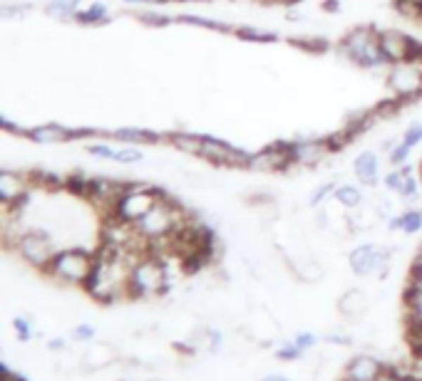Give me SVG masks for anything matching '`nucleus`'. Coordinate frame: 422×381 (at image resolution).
Segmentation results:
<instances>
[{
  "mask_svg": "<svg viewBox=\"0 0 422 381\" xmlns=\"http://www.w3.org/2000/svg\"><path fill=\"white\" fill-rule=\"evenodd\" d=\"M303 352L306 349H301L295 342H286V345H281L279 349H276V356H279L281 361H298L303 356Z\"/></svg>",
  "mask_w": 422,
  "mask_h": 381,
  "instance_id": "obj_29",
  "label": "nucleus"
},
{
  "mask_svg": "<svg viewBox=\"0 0 422 381\" xmlns=\"http://www.w3.org/2000/svg\"><path fill=\"white\" fill-rule=\"evenodd\" d=\"M32 188H35V176L23 171H11L3 168L0 171V203L3 208H23L30 199Z\"/></svg>",
  "mask_w": 422,
  "mask_h": 381,
  "instance_id": "obj_10",
  "label": "nucleus"
},
{
  "mask_svg": "<svg viewBox=\"0 0 422 381\" xmlns=\"http://www.w3.org/2000/svg\"><path fill=\"white\" fill-rule=\"evenodd\" d=\"M402 141H405L410 149H415L417 144H420V141H422V124H420V121H412V124L402 131Z\"/></svg>",
  "mask_w": 422,
  "mask_h": 381,
  "instance_id": "obj_32",
  "label": "nucleus"
},
{
  "mask_svg": "<svg viewBox=\"0 0 422 381\" xmlns=\"http://www.w3.org/2000/svg\"><path fill=\"white\" fill-rule=\"evenodd\" d=\"M390 230H402V233H407V235L420 233L422 230V210L410 208V210H405V213L390 218Z\"/></svg>",
  "mask_w": 422,
  "mask_h": 381,
  "instance_id": "obj_21",
  "label": "nucleus"
},
{
  "mask_svg": "<svg viewBox=\"0 0 422 381\" xmlns=\"http://www.w3.org/2000/svg\"><path fill=\"white\" fill-rule=\"evenodd\" d=\"M169 144L177 149L179 154H189V156H199L201 154V141L204 134H189V131H174L169 134Z\"/></svg>",
  "mask_w": 422,
  "mask_h": 381,
  "instance_id": "obj_20",
  "label": "nucleus"
},
{
  "mask_svg": "<svg viewBox=\"0 0 422 381\" xmlns=\"http://www.w3.org/2000/svg\"><path fill=\"white\" fill-rule=\"evenodd\" d=\"M50 349H53V352L65 349V340H50Z\"/></svg>",
  "mask_w": 422,
  "mask_h": 381,
  "instance_id": "obj_40",
  "label": "nucleus"
},
{
  "mask_svg": "<svg viewBox=\"0 0 422 381\" xmlns=\"http://www.w3.org/2000/svg\"><path fill=\"white\" fill-rule=\"evenodd\" d=\"M3 381H27V379L18 374V371H13L11 366H3Z\"/></svg>",
  "mask_w": 422,
  "mask_h": 381,
  "instance_id": "obj_37",
  "label": "nucleus"
},
{
  "mask_svg": "<svg viewBox=\"0 0 422 381\" xmlns=\"http://www.w3.org/2000/svg\"><path fill=\"white\" fill-rule=\"evenodd\" d=\"M236 32L241 40H251V42H274L276 40V35L274 32H269V30H261V27H248V25H241V27H236Z\"/></svg>",
  "mask_w": 422,
  "mask_h": 381,
  "instance_id": "obj_24",
  "label": "nucleus"
},
{
  "mask_svg": "<svg viewBox=\"0 0 422 381\" xmlns=\"http://www.w3.org/2000/svg\"><path fill=\"white\" fill-rule=\"evenodd\" d=\"M417 20H422V0H420V6H417Z\"/></svg>",
  "mask_w": 422,
  "mask_h": 381,
  "instance_id": "obj_43",
  "label": "nucleus"
},
{
  "mask_svg": "<svg viewBox=\"0 0 422 381\" xmlns=\"http://www.w3.org/2000/svg\"><path fill=\"white\" fill-rule=\"evenodd\" d=\"M144 161V154L139 147H132V144H124V147L117 149L115 154V163H127V166H132V163Z\"/></svg>",
  "mask_w": 422,
  "mask_h": 381,
  "instance_id": "obj_25",
  "label": "nucleus"
},
{
  "mask_svg": "<svg viewBox=\"0 0 422 381\" xmlns=\"http://www.w3.org/2000/svg\"><path fill=\"white\" fill-rule=\"evenodd\" d=\"M13 250L18 253V258H20L25 265H30L32 270L45 275V270L50 267V262H53V258L58 255L60 248H58V243L53 241V235H50L48 230L27 228L25 233L18 238Z\"/></svg>",
  "mask_w": 422,
  "mask_h": 381,
  "instance_id": "obj_6",
  "label": "nucleus"
},
{
  "mask_svg": "<svg viewBox=\"0 0 422 381\" xmlns=\"http://www.w3.org/2000/svg\"><path fill=\"white\" fill-rule=\"evenodd\" d=\"M30 11H32L30 3H20V0H15V3H3V6H0V15L6 18V20L25 18V13H30Z\"/></svg>",
  "mask_w": 422,
  "mask_h": 381,
  "instance_id": "obj_26",
  "label": "nucleus"
},
{
  "mask_svg": "<svg viewBox=\"0 0 422 381\" xmlns=\"http://www.w3.org/2000/svg\"><path fill=\"white\" fill-rule=\"evenodd\" d=\"M87 154L95 159H102V161H115V154L117 149L110 147V144H105V141H95V144H90L87 147Z\"/></svg>",
  "mask_w": 422,
  "mask_h": 381,
  "instance_id": "obj_28",
  "label": "nucleus"
},
{
  "mask_svg": "<svg viewBox=\"0 0 422 381\" xmlns=\"http://www.w3.org/2000/svg\"><path fill=\"white\" fill-rule=\"evenodd\" d=\"M326 342H328V345H350L353 340H350V337H345V335H328Z\"/></svg>",
  "mask_w": 422,
  "mask_h": 381,
  "instance_id": "obj_38",
  "label": "nucleus"
},
{
  "mask_svg": "<svg viewBox=\"0 0 422 381\" xmlns=\"http://www.w3.org/2000/svg\"><path fill=\"white\" fill-rule=\"evenodd\" d=\"M164 196L167 194L159 191L157 186H147V183H127V188L122 191L120 201L115 203V208H112L110 215L134 225L142 215H147Z\"/></svg>",
  "mask_w": 422,
  "mask_h": 381,
  "instance_id": "obj_5",
  "label": "nucleus"
},
{
  "mask_svg": "<svg viewBox=\"0 0 422 381\" xmlns=\"http://www.w3.org/2000/svg\"><path fill=\"white\" fill-rule=\"evenodd\" d=\"M378 45L380 53L385 58L388 65H397V62H410V60L417 58L420 53V45L412 35L402 30H395V27H388V30H378Z\"/></svg>",
  "mask_w": 422,
  "mask_h": 381,
  "instance_id": "obj_9",
  "label": "nucleus"
},
{
  "mask_svg": "<svg viewBox=\"0 0 422 381\" xmlns=\"http://www.w3.org/2000/svg\"><path fill=\"white\" fill-rule=\"evenodd\" d=\"M385 84L392 92V97L400 102H410L422 97V60L388 65Z\"/></svg>",
  "mask_w": 422,
  "mask_h": 381,
  "instance_id": "obj_7",
  "label": "nucleus"
},
{
  "mask_svg": "<svg viewBox=\"0 0 422 381\" xmlns=\"http://www.w3.org/2000/svg\"><path fill=\"white\" fill-rule=\"evenodd\" d=\"M27 136H30L35 144H65V141H70L75 134L72 129H68V126L63 124H40L27 131Z\"/></svg>",
  "mask_w": 422,
  "mask_h": 381,
  "instance_id": "obj_17",
  "label": "nucleus"
},
{
  "mask_svg": "<svg viewBox=\"0 0 422 381\" xmlns=\"http://www.w3.org/2000/svg\"><path fill=\"white\" fill-rule=\"evenodd\" d=\"M335 186H338V183H333V181H326L323 186H318L316 191L311 194V199H308V206H311V208H318V206H321L323 201L328 199V196H333Z\"/></svg>",
  "mask_w": 422,
  "mask_h": 381,
  "instance_id": "obj_30",
  "label": "nucleus"
},
{
  "mask_svg": "<svg viewBox=\"0 0 422 381\" xmlns=\"http://www.w3.org/2000/svg\"><path fill=\"white\" fill-rule=\"evenodd\" d=\"M410 152L412 149L400 139V144H392V149H390V163L392 166H405L407 159H410Z\"/></svg>",
  "mask_w": 422,
  "mask_h": 381,
  "instance_id": "obj_31",
  "label": "nucleus"
},
{
  "mask_svg": "<svg viewBox=\"0 0 422 381\" xmlns=\"http://www.w3.org/2000/svg\"><path fill=\"white\" fill-rule=\"evenodd\" d=\"M137 20L144 22V25H149V27H164V25H169V22H172V18L157 15V13H149V11H142L137 15Z\"/></svg>",
  "mask_w": 422,
  "mask_h": 381,
  "instance_id": "obj_33",
  "label": "nucleus"
},
{
  "mask_svg": "<svg viewBox=\"0 0 422 381\" xmlns=\"http://www.w3.org/2000/svg\"><path fill=\"white\" fill-rule=\"evenodd\" d=\"M13 327H15V335L20 342H30L32 340V329H30V322L25 317H15L13 319Z\"/></svg>",
  "mask_w": 422,
  "mask_h": 381,
  "instance_id": "obj_34",
  "label": "nucleus"
},
{
  "mask_svg": "<svg viewBox=\"0 0 422 381\" xmlns=\"http://www.w3.org/2000/svg\"><path fill=\"white\" fill-rule=\"evenodd\" d=\"M248 168L251 171H261V173H283L288 171L290 166V159H288V147H286V141H279L274 147L264 149L259 154H251V161H248Z\"/></svg>",
  "mask_w": 422,
  "mask_h": 381,
  "instance_id": "obj_13",
  "label": "nucleus"
},
{
  "mask_svg": "<svg viewBox=\"0 0 422 381\" xmlns=\"http://www.w3.org/2000/svg\"><path fill=\"white\" fill-rule=\"evenodd\" d=\"M179 22H184V25H194V27H209V30H222L226 32L229 25H224V22L219 20H209V18H191V15H181Z\"/></svg>",
  "mask_w": 422,
  "mask_h": 381,
  "instance_id": "obj_27",
  "label": "nucleus"
},
{
  "mask_svg": "<svg viewBox=\"0 0 422 381\" xmlns=\"http://www.w3.org/2000/svg\"><path fill=\"white\" fill-rule=\"evenodd\" d=\"M72 337L77 342H92L95 340V327H92V324H77V327L72 329Z\"/></svg>",
  "mask_w": 422,
  "mask_h": 381,
  "instance_id": "obj_35",
  "label": "nucleus"
},
{
  "mask_svg": "<svg viewBox=\"0 0 422 381\" xmlns=\"http://www.w3.org/2000/svg\"><path fill=\"white\" fill-rule=\"evenodd\" d=\"M293 342L301 347V349H311V347L318 345V337L313 335V332H298V335L293 337Z\"/></svg>",
  "mask_w": 422,
  "mask_h": 381,
  "instance_id": "obj_36",
  "label": "nucleus"
},
{
  "mask_svg": "<svg viewBox=\"0 0 422 381\" xmlns=\"http://www.w3.org/2000/svg\"><path fill=\"white\" fill-rule=\"evenodd\" d=\"M75 20H77L79 25H100V22L110 20V13H107L105 3H90V6L79 8V13H77Z\"/></svg>",
  "mask_w": 422,
  "mask_h": 381,
  "instance_id": "obj_23",
  "label": "nucleus"
},
{
  "mask_svg": "<svg viewBox=\"0 0 422 381\" xmlns=\"http://www.w3.org/2000/svg\"><path fill=\"white\" fill-rule=\"evenodd\" d=\"M189 218L191 215L167 194L147 215H142V218L134 223V230H137L139 238L149 246V243L164 241L169 235H174Z\"/></svg>",
  "mask_w": 422,
  "mask_h": 381,
  "instance_id": "obj_2",
  "label": "nucleus"
},
{
  "mask_svg": "<svg viewBox=\"0 0 422 381\" xmlns=\"http://www.w3.org/2000/svg\"><path fill=\"white\" fill-rule=\"evenodd\" d=\"M122 3H127V6H137V3H142V0H122Z\"/></svg>",
  "mask_w": 422,
  "mask_h": 381,
  "instance_id": "obj_42",
  "label": "nucleus"
},
{
  "mask_svg": "<svg viewBox=\"0 0 422 381\" xmlns=\"http://www.w3.org/2000/svg\"><path fill=\"white\" fill-rule=\"evenodd\" d=\"M261 381H293V379H288V376H283V374H266Z\"/></svg>",
  "mask_w": 422,
  "mask_h": 381,
  "instance_id": "obj_39",
  "label": "nucleus"
},
{
  "mask_svg": "<svg viewBox=\"0 0 422 381\" xmlns=\"http://www.w3.org/2000/svg\"><path fill=\"white\" fill-rule=\"evenodd\" d=\"M286 147H288L290 166H301V168L318 166V163H323L326 159H331L333 152H335L331 136H308V139H293V141H286Z\"/></svg>",
  "mask_w": 422,
  "mask_h": 381,
  "instance_id": "obj_8",
  "label": "nucleus"
},
{
  "mask_svg": "<svg viewBox=\"0 0 422 381\" xmlns=\"http://www.w3.org/2000/svg\"><path fill=\"white\" fill-rule=\"evenodd\" d=\"M333 199L343 206V208L353 210L358 208V206H363V191H360L358 186H353V183H338L335 191H333Z\"/></svg>",
  "mask_w": 422,
  "mask_h": 381,
  "instance_id": "obj_22",
  "label": "nucleus"
},
{
  "mask_svg": "<svg viewBox=\"0 0 422 381\" xmlns=\"http://www.w3.org/2000/svg\"><path fill=\"white\" fill-rule=\"evenodd\" d=\"M338 53H340V58L350 60V62L363 69H375L388 65L383 53H380L378 30L370 25H358L350 32H345V37L338 45Z\"/></svg>",
  "mask_w": 422,
  "mask_h": 381,
  "instance_id": "obj_4",
  "label": "nucleus"
},
{
  "mask_svg": "<svg viewBox=\"0 0 422 381\" xmlns=\"http://www.w3.org/2000/svg\"><path fill=\"white\" fill-rule=\"evenodd\" d=\"M92 267H95V253L82 246H68L58 250L45 270V277L63 288H84L92 275Z\"/></svg>",
  "mask_w": 422,
  "mask_h": 381,
  "instance_id": "obj_1",
  "label": "nucleus"
},
{
  "mask_svg": "<svg viewBox=\"0 0 422 381\" xmlns=\"http://www.w3.org/2000/svg\"><path fill=\"white\" fill-rule=\"evenodd\" d=\"M370 307V300L368 295L363 293V290H345L343 295H340V300H338V312L343 314L345 319H360L365 312H368Z\"/></svg>",
  "mask_w": 422,
  "mask_h": 381,
  "instance_id": "obj_15",
  "label": "nucleus"
},
{
  "mask_svg": "<svg viewBox=\"0 0 422 381\" xmlns=\"http://www.w3.org/2000/svg\"><path fill=\"white\" fill-rule=\"evenodd\" d=\"M353 173L363 186H378L380 178V159L373 152H363L355 156L353 161Z\"/></svg>",
  "mask_w": 422,
  "mask_h": 381,
  "instance_id": "obj_16",
  "label": "nucleus"
},
{
  "mask_svg": "<svg viewBox=\"0 0 422 381\" xmlns=\"http://www.w3.org/2000/svg\"><path fill=\"white\" fill-rule=\"evenodd\" d=\"M380 381H400V379H395V376H390V374H388V371H385V374H383V379H380Z\"/></svg>",
  "mask_w": 422,
  "mask_h": 381,
  "instance_id": "obj_41",
  "label": "nucleus"
},
{
  "mask_svg": "<svg viewBox=\"0 0 422 381\" xmlns=\"http://www.w3.org/2000/svg\"><path fill=\"white\" fill-rule=\"evenodd\" d=\"M79 8H82V0H48L42 11L53 20H75Z\"/></svg>",
  "mask_w": 422,
  "mask_h": 381,
  "instance_id": "obj_19",
  "label": "nucleus"
},
{
  "mask_svg": "<svg viewBox=\"0 0 422 381\" xmlns=\"http://www.w3.org/2000/svg\"><path fill=\"white\" fill-rule=\"evenodd\" d=\"M115 139L120 141V144L139 147V144H157V141H162V136L149 129H139V126H122V129L115 131Z\"/></svg>",
  "mask_w": 422,
  "mask_h": 381,
  "instance_id": "obj_18",
  "label": "nucleus"
},
{
  "mask_svg": "<svg viewBox=\"0 0 422 381\" xmlns=\"http://www.w3.org/2000/svg\"><path fill=\"white\" fill-rule=\"evenodd\" d=\"M383 374H385V364H380L370 354H358L345 364L340 381H380Z\"/></svg>",
  "mask_w": 422,
  "mask_h": 381,
  "instance_id": "obj_14",
  "label": "nucleus"
},
{
  "mask_svg": "<svg viewBox=\"0 0 422 381\" xmlns=\"http://www.w3.org/2000/svg\"><path fill=\"white\" fill-rule=\"evenodd\" d=\"M348 265L353 275L368 277V275H385L390 267V253L385 248L373 246V243H363V246L353 248L348 253Z\"/></svg>",
  "mask_w": 422,
  "mask_h": 381,
  "instance_id": "obj_11",
  "label": "nucleus"
},
{
  "mask_svg": "<svg viewBox=\"0 0 422 381\" xmlns=\"http://www.w3.org/2000/svg\"><path fill=\"white\" fill-rule=\"evenodd\" d=\"M199 159H204V161L214 163V166H222V168H248L251 154L243 152V149L231 147V144H226V141L222 139L204 136Z\"/></svg>",
  "mask_w": 422,
  "mask_h": 381,
  "instance_id": "obj_12",
  "label": "nucleus"
},
{
  "mask_svg": "<svg viewBox=\"0 0 422 381\" xmlns=\"http://www.w3.org/2000/svg\"><path fill=\"white\" fill-rule=\"evenodd\" d=\"M169 285H172V277H169L164 260L147 253L134 262L132 272H129V300L157 298V295L167 293Z\"/></svg>",
  "mask_w": 422,
  "mask_h": 381,
  "instance_id": "obj_3",
  "label": "nucleus"
}]
</instances>
